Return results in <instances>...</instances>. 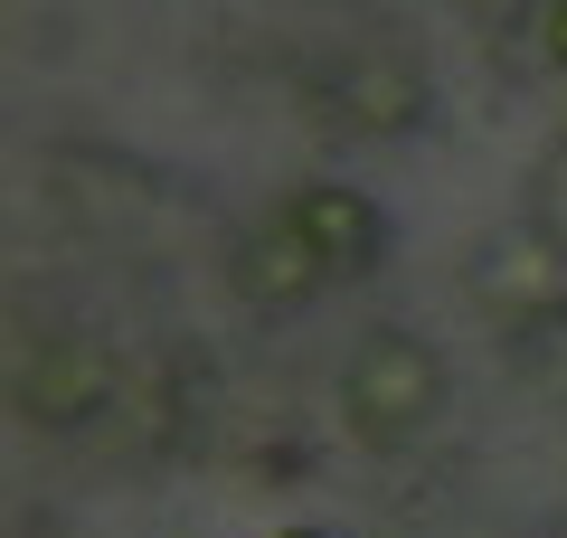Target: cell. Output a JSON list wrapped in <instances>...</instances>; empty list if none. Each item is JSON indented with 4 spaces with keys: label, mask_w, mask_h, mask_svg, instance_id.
<instances>
[{
    "label": "cell",
    "mask_w": 567,
    "mask_h": 538,
    "mask_svg": "<svg viewBox=\"0 0 567 538\" xmlns=\"http://www.w3.org/2000/svg\"><path fill=\"white\" fill-rule=\"evenodd\" d=\"M20 397H29V416H39V425H76V416H95V406L114 397V359H95V350H48V359H29Z\"/></svg>",
    "instance_id": "6"
},
{
    "label": "cell",
    "mask_w": 567,
    "mask_h": 538,
    "mask_svg": "<svg viewBox=\"0 0 567 538\" xmlns=\"http://www.w3.org/2000/svg\"><path fill=\"white\" fill-rule=\"evenodd\" d=\"M284 538H322V529H284Z\"/></svg>",
    "instance_id": "8"
},
{
    "label": "cell",
    "mask_w": 567,
    "mask_h": 538,
    "mask_svg": "<svg viewBox=\"0 0 567 538\" xmlns=\"http://www.w3.org/2000/svg\"><path fill=\"white\" fill-rule=\"evenodd\" d=\"M284 218L303 227L312 246H322L331 275H360V265H379V256H388V218H379V199H360V189H303Z\"/></svg>",
    "instance_id": "5"
},
{
    "label": "cell",
    "mask_w": 567,
    "mask_h": 538,
    "mask_svg": "<svg viewBox=\"0 0 567 538\" xmlns=\"http://www.w3.org/2000/svg\"><path fill=\"white\" fill-rule=\"evenodd\" d=\"M435 397H445V369H435V350H425V340H406V331L360 340L341 406H350V425H360L369 444H406L425 416H435Z\"/></svg>",
    "instance_id": "1"
},
{
    "label": "cell",
    "mask_w": 567,
    "mask_h": 538,
    "mask_svg": "<svg viewBox=\"0 0 567 538\" xmlns=\"http://www.w3.org/2000/svg\"><path fill=\"white\" fill-rule=\"evenodd\" d=\"M331 104H341L350 133L388 142V133H416V123H425V76L406 58H350L341 85H331Z\"/></svg>",
    "instance_id": "3"
},
{
    "label": "cell",
    "mask_w": 567,
    "mask_h": 538,
    "mask_svg": "<svg viewBox=\"0 0 567 538\" xmlns=\"http://www.w3.org/2000/svg\"><path fill=\"white\" fill-rule=\"evenodd\" d=\"M539 29H548V58H558V66H567V0H558V10H548V20H539Z\"/></svg>",
    "instance_id": "7"
},
{
    "label": "cell",
    "mask_w": 567,
    "mask_h": 538,
    "mask_svg": "<svg viewBox=\"0 0 567 538\" xmlns=\"http://www.w3.org/2000/svg\"><path fill=\"white\" fill-rule=\"evenodd\" d=\"M473 283H483V302L511 312V321H558L567 312V256L539 227H502V237L483 246V265H473Z\"/></svg>",
    "instance_id": "2"
},
{
    "label": "cell",
    "mask_w": 567,
    "mask_h": 538,
    "mask_svg": "<svg viewBox=\"0 0 567 538\" xmlns=\"http://www.w3.org/2000/svg\"><path fill=\"white\" fill-rule=\"evenodd\" d=\"M322 246L303 237L293 218H275V227H256V237L237 246V293L246 302H265V312H284V302H312L322 293Z\"/></svg>",
    "instance_id": "4"
}]
</instances>
